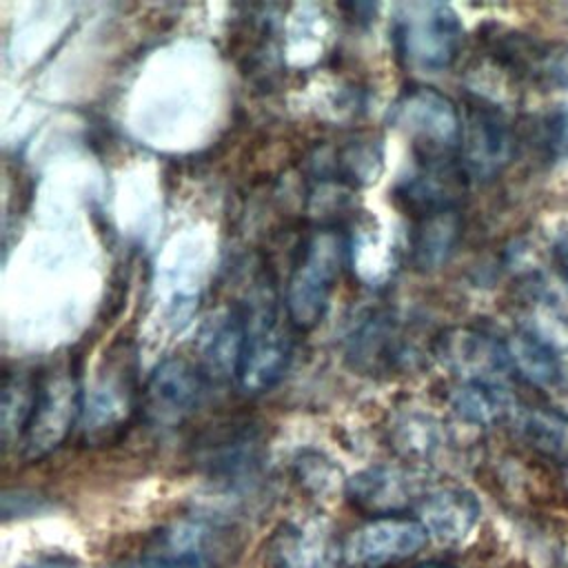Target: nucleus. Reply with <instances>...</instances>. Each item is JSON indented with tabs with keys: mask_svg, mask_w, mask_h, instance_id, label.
Here are the masks:
<instances>
[{
	"mask_svg": "<svg viewBox=\"0 0 568 568\" xmlns=\"http://www.w3.org/2000/svg\"><path fill=\"white\" fill-rule=\"evenodd\" d=\"M82 390L73 373L53 371L36 377L33 406L27 426L20 437V455L29 462H38L53 453L80 422Z\"/></svg>",
	"mask_w": 568,
	"mask_h": 568,
	"instance_id": "5",
	"label": "nucleus"
},
{
	"mask_svg": "<svg viewBox=\"0 0 568 568\" xmlns=\"http://www.w3.org/2000/svg\"><path fill=\"white\" fill-rule=\"evenodd\" d=\"M36 395V377L7 375L2 386V435L4 442H20Z\"/></svg>",
	"mask_w": 568,
	"mask_h": 568,
	"instance_id": "21",
	"label": "nucleus"
},
{
	"mask_svg": "<svg viewBox=\"0 0 568 568\" xmlns=\"http://www.w3.org/2000/svg\"><path fill=\"white\" fill-rule=\"evenodd\" d=\"M226 555V530L202 515H193L164 526L122 568H220Z\"/></svg>",
	"mask_w": 568,
	"mask_h": 568,
	"instance_id": "4",
	"label": "nucleus"
},
{
	"mask_svg": "<svg viewBox=\"0 0 568 568\" xmlns=\"http://www.w3.org/2000/svg\"><path fill=\"white\" fill-rule=\"evenodd\" d=\"M450 406L462 419L488 426L506 417V413L513 406V399L506 384L459 382L450 393Z\"/></svg>",
	"mask_w": 568,
	"mask_h": 568,
	"instance_id": "20",
	"label": "nucleus"
},
{
	"mask_svg": "<svg viewBox=\"0 0 568 568\" xmlns=\"http://www.w3.org/2000/svg\"><path fill=\"white\" fill-rule=\"evenodd\" d=\"M466 173L453 158H422L397 186V200L415 217L457 209Z\"/></svg>",
	"mask_w": 568,
	"mask_h": 568,
	"instance_id": "13",
	"label": "nucleus"
},
{
	"mask_svg": "<svg viewBox=\"0 0 568 568\" xmlns=\"http://www.w3.org/2000/svg\"><path fill=\"white\" fill-rule=\"evenodd\" d=\"M393 40L408 69L437 73L459 55L464 27L444 2H406L395 13Z\"/></svg>",
	"mask_w": 568,
	"mask_h": 568,
	"instance_id": "1",
	"label": "nucleus"
},
{
	"mask_svg": "<svg viewBox=\"0 0 568 568\" xmlns=\"http://www.w3.org/2000/svg\"><path fill=\"white\" fill-rule=\"evenodd\" d=\"M428 539L419 519L399 515L373 517L357 526L344 541V564L353 568H379L413 557Z\"/></svg>",
	"mask_w": 568,
	"mask_h": 568,
	"instance_id": "9",
	"label": "nucleus"
},
{
	"mask_svg": "<svg viewBox=\"0 0 568 568\" xmlns=\"http://www.w3.org/2000/svg\"><path fill=\"white\" fill-rule=\"evenodd\" d=\"M417 568H448V566H437V564H426V566H417Z\"/></svg>",
	"mask_w": 568,
	"mask_h": 568,
	"instance_id": "27",
	"label": "nucleus"
},
{
	"mask_svg": "<svg viewBox=\"0 0 568 568\" xmlns=\"http://www.w3.org/2000/svg\"><path fill=\"white\" fill-rule=\"evenodd\" d=\"M390 122L404 131L417 158H450L459 149L462 113L455 102L433 87L406 89L390 109Z\"/></svg>",
	"mask_w": 568,
	"mask_h": 568,
	"instance_id": "6",
	"label": "nucleus"
},
{
	"mask_svg": "<svg viewBox=\"0 0 568 568\" xmlns=\"http://www.w3.org/2000/svg\"><path fill=\"white\" fill-rule=\"evenodd\" d=\"M291 359V339L280 324L275 304L264 293L244 308V346L235 373L242 393L260 395L271 390L284 375Z\"/></svg>",
	"mask_w": 568,
	"mask_h": 568,
	"instance_id": "3",
	"label": "nucleus"
},
{
	"mask_svg": "<svg viewBox=\"0 0 568 568\" xmlns=\"http://www.w3.org/2000/svg\"><path fill=\"white\" fill-rule=\"evenodd\" d=\"M513 368L535 386H552L561 377V359L544 337L524 328L506 339Z\"/></svg>",
	"mask_w": 568,
	"mask_h": 568,
	"instance_id": "18",
	"label": "nucleus"
},
{
	"mask_svg": "<svg viewBox=\"0 0 568 568\" xmlns=\"http://www.w3.org/2000/svg\"><path fill=\"white\" fill-rule=\"evenodd\" d=\"M393 442L406 457H426L437 448L439 437L435 424L428 417L406 415L402 422H397Z\"/></svg>",
	"mask_w": 568,
	"mask_h": 568,
	"instance_id": "22",
	"label": "nucleus"
},
{
	"mask_svg": "<svg viewBox=\"0 0 568 568\" xmlns=\"http://www.w3.org/2000/svg\"><path fill=\"white\" fill-rule=\"evenodd\" d=\"M462 237V217L457 209L415 217L408 237L410 262L417 271H435L448 262Z\"/></svg>",
	"mask_w": 568,
	"mask_h": 568,
	"instance_id": "16",
	"label": "nucleus"
},
{
	"mask_svg": "<svg viewBox=\"0 0 568 568\" xmlns=\"http://www.w3.org/2000/svg\"><path fill=\"white\" fill-rule=\"evenodd\" d=\"M346 244L333 229L315 231L286 284V317L297 331H311L326 313L344 264Z\"/></svg>",
	"mask_w": 568,
	"mask_h": 568,
	"instance_id": "2",
	"label": "nucleus"
},
{
	"mask_svg": "<svg viewBox=\"0 0 568 568\" xmlns=\"http://www.w3.org/2000/svg\"><path fill=\"white\" fill-rule=\"evenodd\" d=\"M417 513V519L426 528L428 537L439 544H459L477 526L481 506L470 490L459 486H444L428 490L419 499Z\"/></svg>",
	"mask_w": 568,
	"mask_h": 568,
	"instance_id": "14",
	"label": "nucleus"
},
{
	"mask_svg": "<svg viewBox=\"0 0 568 568\" xmlns=\"http://www.w3.org/2000/svg\"><path fill=\"white\" fill-rule=\"evenodd\" d=\"M18 568H78V564L64 555H44L27 564H20Z\"/></svg>",
	"mask_w": 568,
	"mask_h": 568,
	"instance_id": "26",
	"label": "nucleus"
},
{
	"mask_svg": "<svg viewBox=\"0 0 568 568\" xmlns=\"http://www.w3.org/2000/svg\"><path fill=\"white\" fill-rule=\"evenodd\" d=\"M202 395L204 373L182 357H166L142 388V410L153 424L175 426L200 406Z\"/></svg>",
	"mask_w": 568,
	"mask_h": 568,
	"instance_id": "10",
	"label": "nucleus"
},
{
	"mask_svg": "<svg viewBox=\"0 0 568 568\" xmlns=\"http://www.w3.org/2000/svg\"><path fill=\"white\" fill-rule=\"evenodd\" d=\"M244 346V311L231 308L226 315L213 320L204 335L206 371L215 377H233L237 373Z\"/></svg>",
	"mask_w": 568,
	"mask_h": 568,
	"instance_id": "17",
	"label": "nucleus"
},
{
	"mask_svg": "<svg viewBox=\"0 0 568 568\" xmlns=\"http://www.w3.org/2000/svg\"><path fill=\"white\" fill-rule=\"evenodd\" d=\"M131 413V390L124 377L104 373L82 393L80 430L87 439L102 442L111 430L120 428Z\"/></svg>",
	"mask_w": 568,
	"mask_h": 568,
	"instance_id": "15",
	"label": "nucleus"
},
{
	"mask_svg": "<svg viewBox=\"0 0 568 568\" xmlns=\"http://www.w3.org/2000/svg\"><path fill=\"white\" fill-rule=\"evenodd\" d=\"M273 568H339L344 546L322 519L284 521L268 541Z\"/></svg>",
	"mask_w": 568,
	"mask_h": 568,
	"instance_id": "12",
	"label": "nucleus"
},
{
	"mask_svg": "<svg viewBox=\"0 0 568 568\" xmlns=\"http://www.w3.org/2000/svg\"><path fill=\"white\" fill-rule=\"evenodd\" d=\"M433 353L459 382L506 384L515 375L506 339L481 328L453 326L437 335Z\"/></svg>",
	"mask_w": 568,
	"mask_h": 568,
	"instance_id": "8",
	"label": "nucleus"
},
{
	"mask_svg": "<svg viewBox=\"0 0 568 568\" xmlns=\"http://www.w3.org/2000/svg\"><path fill=\"white\" fill-rule=\"evenodd\" d=\"M335 468L331 466V462H326L322 455L313 453L311 457L308 455H302L297 459V477L300 481L311 488L313 493H320L324 495L326 490L333 488L335 484Z\"/></svg>",
	"mask_w": 568,
	"mask_h": 568,
	"instance_id": "23",
	"label": "nucleus"
},
{
	"mask_svg": "<svg viewBox=\"0 0 568 568\" xmlns=\"http://www.w3.org/2000/svg\"><path fill=\"white\" fill-rule=\"evenodd\" d=\"M555 262H557V268H559V275H561L564 284L568 286V226H564L557 235Z\"/></svg>",
	"mask_w": 568,
	"mask_h": 568,
	"instance_id": "25",
	"label": "nucleus"
},
{
	"mask_svg": "<svg viewBox=\"0 0 568 568\" xmlns=\"http://www.w3.org/2000/svg\"><path fill=\"white\" fill-rule=\"evenodd\" d=\"M348 501L373 517L399 515L413 504H419V477L399 466L377 464L355 473L344 484Z\"/></svg>",
	"mask_w": 568,
	"mask_h": 568,
	"instance_id": "11",
	"label": "nucleus"
},
{
	"mask_svg": "<svg viewBox=\"0 0 568 568\" xmlns=\"http://www.w3.org/2000/svg\"><path fill=\"white\" fill-rule=\"evenodd\" d=\"M397 331L386 315H371L366 322L353 331L348 355L353 364L362 371L388 368L390 362L399 355L397 351Z\"/></svg>",
	"mask_w": 568,
	"mask_h": 568,
	"instance_id": "19",
	"label": "nucleus"
},
{
	"mask_svg": "<svg viewBox=\"0 0 568 568\" xmlns=\"http://www.w3.org/2000/svg\"><path fill=\"white\" fill-rule=\"evenodd\" d=\"M544 140L555 158L568 160V104L552 111L544 122Z\"/></svg>",
	"mask_w": 568,
	"mask_h": 568,
	"instance_id": "24",
	"label": "nucleus"
},
{
	"mask_svg": "<svg viewBox=\"0 0 568 568\" xmlns=\"http://www.w3.org/2000/svg\"><path fill=\"white\" fill-rule=\"evenodd\" d=\"M457 153L466 178L490 180L499 175L515 155V133L508 118L486 100L468 102Z\"/></svg>",
	"mask_w": 568,
	"mask_h": 568,
	"instance_id": "7",
	"label": "nucleus"
}]
</instances>
